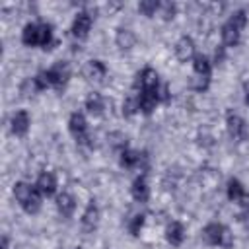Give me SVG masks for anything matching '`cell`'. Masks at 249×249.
<instances>
[{
  "label": "cell",
  "mask_w": 249,
  "mask_h": 249,
  "mask_svg": "<svg viewBox=\"0 0 249 249\" xmlns=\"http://www.w3.org/2000/svg\"><path fill=\"white\" fill-rule=\"evenodd\" d=\"M115 43H117V47H119V49H123V51H128V49H132V47H134V43H136V37H134V33H132L130 29H124V27H121V29H117V35H115Z\"/></svg>",
  "instance_id": "cell-20"
},
{
  "label": "cell",
  "mask_w": 249,
  "mask_h": 249,
  "mask_svg": "<svg viewBox=\"0 0 249 249\" xmlns=\"http://www.w3.org/2000/svg\"><path fill=\"white\" fill-rule=\"evenodd\" d=\"M29 124H31V119H29V113L25 109L16 111L12 115V119H10V130L16 136H25L27 130H29Z\"/></svg>",
  "instance_id": "cell-12"
},
{
  "label": "cell",
  "mask_w": 249,
  "mask_h": 249,
  "mask_svg": "<svg viewBox=\"0 0 249 249\" xmlns=\"http://www.w3.org/2000/svg\"><path fill=\"white\" fill-rule=\"evenodd\" d=\"M97 224H99V208H97V204L91 200V202L86 206L84 214H82V230L89 233V231H93V230L97 228Z\"/></svg>",
  "instance_id": "cell-15"
},
{
  "label": "cell",
  "mask_w": 249,
  "mask_h": 249,
  "mask_svg": "<svg viewBox=\"0 0 249 249\" xmlns=\"http://www.w3.org/2000/svg\"><path fill=\"white\" fill-rule=\"evenodd\" d=\"M84 76L88 78V80H95V82H99V80H103L105 78V74H107V68H105V64L101 62V60H88L86 64H84Z\"/></svg>",
  "instance_id": "cell-16"
},
{
  "label": "cell",
  "mask_w": 249,
  "mask_h": 249,
  "mask_svg": "<svg viewBox=\"0 0 249 249\" xmlns=\"http://www.w3.org/2000/svg\"><path fill=\"white\" fill-rule=\"evenodd\" d=\"M144 220H146V214H134L130 220H128V231L132 233V235H138L140 233V230H142V226H144Z\"/></svg>",
  "instance_id": "cell-24"
},
{
  "label": "cell",
  "mask_w": 249,
  "mask_h": 249,
  "mask_svg": "<svg viewBox=\"0 0 249 249\" xmlns=\"http://www.w3.org/2000/svg\"><path fill=\"white\" fill-rule=\"evenodd\" d=\"M130 193H132V198L136 202H148L150 200V187H148V181H146V175H138L134 181H132V187H130Z\"/></svg>",
  "instance_id": "cell-14"
},
{
  "label": "cell",
  "mask_w": 249,
  "mask_h": 249,
  "mask_svg": "<svg viewBox=\"0 0 249 249\" xmlns=\"http://www.w3.org/2000/svg\"><path fill=\"white\" fill-rule=\"evenodd\" d=\"M136 101H138V111L144 115H152L154 109L158 107V103L161 101V86L158 89H140L136 93Z\"/></svg>",
  "instance_id": "cell-8"
},
{
  "label": "cell",
  "mask_w": 249,
  "mask_h": 249,
  "mask_svg": "<svg viewBox=\"0 0 249 249\" xmlns=\"http://www.w3.org/2000/svg\"><path fill=\"white\" fill-rule=\"evenodd\" d=\"M160 10H161V16L165 18V19H171L173 16H175V4H171V2H165V4H161L160 6Z\"/></svg>",
  "instance_id": "cell-26"
},
{
  "label": "cell",
  "mask_w": 249,
  "mask_h": 249,
  "mask_svg": "<svg viewBox=\"0 0 249 249\" xmlns=\"http://www.w3.org/2000/svg\"><path fill=\"white\" fill-rule=\"evenodd\" d=\"M21 43L27 47L49 49L53 45V25L51 23H27L21 31Z\"/></svg>",
  "instance_id": "cell-1"
},
{
  "label": "cell",
  "mask_w": 249,
  "mask_h": 249,
  "mask_svg": "<svg viewBox=\"0 0 249 249\" xmlns=\"http://www.w3.org/2000/svg\"><path fill=\"white\" fill-rule=\"evenodd\" d=\"M68 130H70V134L74 136V140L78 144H86V146L91 144L89 142V134H88V121H86L84 113L76 111V113L70 115V119H68Z\"/></svg>",
  "instance_id": "cell-7"
},
{
  "label": "cell",
  "mask_w": 249,
  "mask_h": 249,
  "mask_svg": "<svg viewBox=\"0 0 249 249\" xmlns=\"http://www.w3.org/2000/svg\"><path fill=\"white\" fill-rule=\"evenodd\" d=\"M195 41L191 39V37H187V35H183L177 43H175V56H177V60H181V62H189V60H193L195 58Z\"/></svg>",
  "instance_id": "cell-13"
},
{
  "label": "cell",
  "mask_w": 249,
  "mask_h": 249,
  "mask_svg": "<svg viewBox=\"0 0 249 249\" xmlns=\"http://www.w3.org/2000/svg\"><path fill=\"white\" fill-rule=\"evenodd\" d=\"M35 185H37V189L41 191L43 196H53L56 193V177L53 173H49V171L41 173Z\"/></svg>",
  "instance_id": "cell-17"
},
{
  "label": "cell",
  "mask_w": 249,
  "mask_h": 249,
  "mask_svg": "<svg viewBox=\"0 0 249 249\" xmlns=\"http://www.w3.org/2000/svg\"><path fill=\"white\" fill-rule=\"evenodd\" d=\"M193 70L196 76L195 82V89L196 91H204L210 84V76H212V62L206 54H195L193 58Z\"/></svg>",
  "instance_id": "cell-5"
},
{
  "label": "cell",
  "mask_w": 249,
  "mask_h": 249,
  "mask_svg": "<svg viewBox=\"0 0 249 249\" xmlns=\"http://www.w3.org/2000/svg\"><path fill=\"white\" fill-rule=\"evenodd\" d=\"M138 111V101H136V95H132V97H128L124 103H123V113L126 115V117H130V115H134Z\"/></svg>",
  "instance_id": "cell-25"
},
{
  "label": "cell",
  "mask_w": 249,
  "mask_h": 249,
  "mask_svg": "<svg viewBox=\"0 0 249 249\" xmlns=\"http://www.w3.org/2000/svg\"><path fill=\"white\" fill-rule=\"evenodd\" d=\"M91 21H93V19H91V16H89L86 10L78 12V14H76V18H74V21H72V27H70L72 37H74V39H78V41H84V39L89 35Z\"/></svg>",
  "instance_id": "cell-9"
},
{
  "label": "cell",
  "mask_w": 249,
  "mask_h": 249,
  "mask_svg": "<svg viewBox=\"0 0 249 249\" xmlns=\"http://www.w3.org/2000/svg\"><path fill=\"white\" fill-rule=\"evenodd\" d=\"M165 239H167L173 247H179V245L183 243V239H185V230H183V226H181L179 222H171V224L167 226V230H165Z\"/></svg>",
  "instance_id": "cell-19"
},
{
  "label": "cell",
  "mask_w": 249,
  "mask_h": 249,
  "mask_svg": "<svg viewBox=\"0 0 249 249\" xmlns=\"http://www.w3.org/2000/svg\"><path fill=\"white\" fill-rule=\"evenodd\" d=\"M245 23H247V14H245V10H237V12H233V14L228 18V21L222 25V41H224L226 47H235V45L239 43L241 31H243Z\"/></svg>",
  "instance_id": "cell-3"
},
{
  "label": "cell",
  "mask_w": 249,
  "mask_h": 249,
  "mask_svg": "<svg viewBox=\"0 0 249 249\" xmlns=\"http://www.w3.org/2000/svg\"><path fill=\"white\" fill-rule=\"evenodd\" d=\"M228 191V198L231 200V202H239L243 196H245V187H243V183L239 181V179H230L228 181V187H226Z\"/></svg>",
  "instance_id": "cell-21"
},
{
  "label": "cell",
  "mask_w": 249,
  "mask_h": 249,
  "mask_svg": "<svg viewBox=\"0 0 249 249\" xmlns=\"http://www.w3.org/2000/svg\"><path fill=\"white\" fill-rule=\"evenodd\" d=\"M160 6H161V2H158V0H144V2L138 4V10H140L144 16L152 18V16L160 10Z\"/></svg>",
  "instance_id": "cell-23"
},
{
  "label": "cell",
  "mask_w": 249,
  "mask_h": 249,
  "mask_svg": "<svg viewBox=\"0 0 249 249\" xmlns=\"http://www.w3.org/2000/svg\"><path fill=\"white\" fill-rule=\"evenodd\" d=\"M56 208H58V214H60L62 218H70V216L74 214V210H76V200H74V196L68 195V193H60V195L56 196Z\"/></svg>",
  "instance_id": "cell-18"
},
{
  "label": "cell",
  "mask_w": 249,
  "mask_h": 249,
  "mask_svg": "<svg viewBox=\"0 0 249 249\" xmlns=\"http://www.w3.org/2000/svg\"><path fill=\"white\" fill-rule=\"evenodd\" d=\"M202 237H204V241L208 245H220V247H226V249L231 247V243H233L231 231L226 226L218 224V222L206 224V228L202 230Z\"/></svg>",
  "instance_id": "cell-4"
},
{
  "label": "cell",
  "mask_w": 249,
  "mask_h": 249,
  "mask_svg": "<svg viewBox=\"0 0 249 249\" xmlns=\"http://www.w3.org/2000/svg\"><path fill=\"white\" fill-rule=\"evenodd\" d=\"M161 84H160V76L154 68L146 66L138 76H136V82H134V88H140V89H158Z\"/></svg>",
  "instance_id": "cell-11"
},
{
  "label": "cell",
  "mask_w": 249,
  "mask_h": 249,
  "mask_svg": "<svg viewBox=\"0 0 249 249\" xmlns=\"http://www.w3.org/2000/svg\"><path fill=\"white\" fill-rule=\"evenodd\" d=\"M2 249H8V235L2 237Z\"/></svg>",
  "instance_id": "cell-29"
},
{
  "label": "cell",
  "mask_w": 249,
  "mask_h": 249,
  "mask_svg": "<svg viewBox=\"0 0 249 249\" xmlns=\"http://www.w3.org/2000/svg\"><path fill=\"white\" fill-rule=\"evenodd\" d=\"M86 109H88V113H91V115H99V113H103V109H105V99H103L99 93H89L88 99H86Z\"/></svg>",
  "instance_id": "cell-22"
},
{
  "label": "cell",
  "mask_w": 249,
  "mask_h": 249,
  "mask_svg": "<svg viewBox=\"0 0 249 249\" xmlns=\"http://www.w3.org/2000/svg\"><path fill=\"white\" fill-rule=\"evenodd\" d=\"M226 126H228V132H230V136L233 138V140H237V142H241V140H245L247 138V124H245V121L237 115V113H228L226 115Z\"/></svg>",
  "instance_id": "cell-10"
},
{
  "label": "cell",
  "mask_w": 249,
  "mask_h": 249,
  "mask_svg": "<svg viewBox=\"0 0 249 249\" xmlns=\"http://www.w3.org/2000/svg\"><path fill=\"white\" fill-rule=\"evenodd\" d=\"M237 204L243 208V212H247V214H249V193H245V196H243V198H241Z\"/></svg>",
  "instance_id": "cell-27"
},
{
  "label": "cell",
  "mask_w": 249,
  "mask_h": 249,
  "mask_svg": "<svg viewBox=\"0 0 249 249\" xmlns=\"http://www.w3.org/2000/svg\"><path fill=\"white\" fill-rule=\"evenodd\" d=\"M243 93H245V103H247V107H249V78L243 82Z\"/></svg>",
  "instance_id": "cell-28"
},
{
  "label": "cell",
  "mask_w": 249,
  "mask_h": 249,
  "mask_svg": "<svg viewBox=\"0 0 249 249\" xmlns=\"http://www.w3.org/2000/svg\"><path fill=\"white\" fill-rule=\"evenodd\" d=\"M14 196H16V202H18L27 214L39 212L43 195H41V191L37 189V185H29V183L18 181V183L14 185Z\"/></svg>",
  "instance_id": "cell-2"
},
{
  "label": "cell",
  "mask_w": 249,
  "mask_h": 249,
  "mask_svg": "<svg viewBox=\"0 0 249 249\" xmlns=\"http://www.w3.org/2000/svg\"><path fill=\"white\" fill-rule=\"evenodd\" d=\"M45 78H47V84L49 88H54V89H60L66 86V82L70 80V66L62 60L54 62L49 70H43Z\"/></svg>",
  "instance_id": "cell-6"
}]
</instances>
